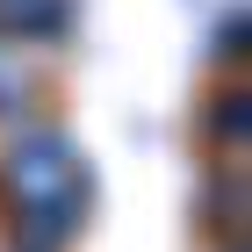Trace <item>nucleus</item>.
Segmentation results:
<instances>
[{
	"mask_svg": "<svg viewBox=\"0 0 252 252\" xmlns=\"http://www.w3.org/2000/svg\"><path fill=\"white\" fill-rule=\"evenodd\" d=\"M0 15L22 22V29H51L58 22V0H0Z\"/></svg>",
	"mask_w": 252,
	"mask_h": 252,
	"instance_id": "1",
	"label": "nucleus"
}]
</instances>
